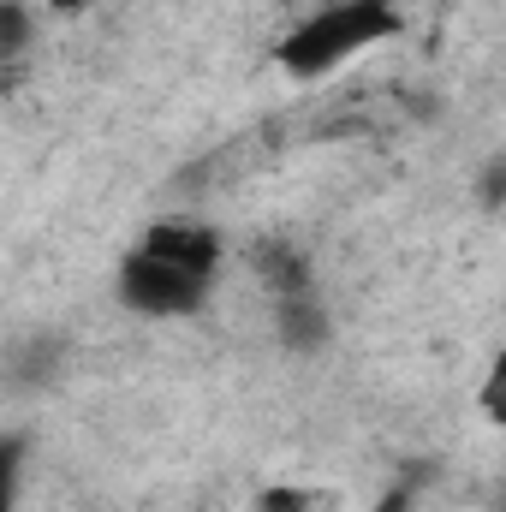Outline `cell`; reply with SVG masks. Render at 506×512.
I'll return each mask as SVG.
<instances>
[{
	"mask_svg": "<svg viewBox=\"0 0 506 512\" xmlns=\"http://www.w3.org/2000/svg\"><path fill=\"white\" fill-rule=\"evenodd\" d=\"M399 30H405V18H399L393 0H328V6H316L298 30L280 36L274 66H280L286 78H298V84H316V78L340 72L346 60L370 54L376 42H393Z\"/></svg>",
	"mask_w": 506,
	"mask_h": 512,
	"instance_id": "obj_1",
	"label": "cell"
},
{
	"mask_svg": "<svg viewBox=\"0 0 506 512\" xmlns=\"http://www.w3.org/2000/svg\"><path fill=\"white\" fill-rule=\"evenodd\" d=\"M209 286L215 280H197V274H185V268H173L149 251H131L120 262V298L137 316H197Z\"/></svg>",
	"mask_w": 506,
	"mask_h": 512,
	"instance_id": "obj_2",
	"label": "cell"
},
{
	"mask_svg": "<svg viewBox=\"0 0 506 512\" xmlns=\"http://www.w3.org/2000/svg\"><path fill=\"white\" fill-rule=\"evenodd\" d=\"M137 251L161 256V262H173V268H185V274H197V280H215V274H221V256H227V239H221L209 221L167 215V221H155V227L137 239Z\"/></svg>",
	"mask_w": 506,
	"mask_h": 512,
	"instance_id": "obj_3",
	"label": "cell"
},
{
	"mask_svg": "<svg viewBox=\"0 0 506 512\" xmlns=\"http://www.w3.org/2000/svg\"><path fill=\"white\" fill-rule=\"evenodd\" d=\"M274 310H280V340H286L292 352H316V346L328 340V316H322V304H316L310 292L280 298Z\"/></svg>",
	"mask_w": 506,
	"mask_h": 512,
	"instance_id": "obj_4",
	"label": "cell"
},
{
	"mask_svg": "<svg viewBox=\"0 0 506 512\" xmlns=\"http://www.w3.org/2000/svg\"><path fill=\"white\" fill-rule=\"evenodd\" d=\"M256 512H340L334 489H268Z\"/></svg>",
	"mask_w": 506,
	"mask_h": 512,
	"instance_id": "obj_5",
	"label": "cell"
},
{
	"mask_svg": "<svg viewBox=\"0 0 506 512\" xmlns=\"http://www.w3.org/2000/svg\"><path fill=\"white\" fill-rule=\"evenodd\" d=\"M477 405H483V417H489L495 429H506V346L495 352L489 376H483V387H477Z\"/></svg>",
	"mask_w": 506,
	"mask_h": 512,
	"instance_id": "obj_6",
	"label": "cell"
},
{
	"mask_svg": "<svg viewBox=\"0 0 506 512\" xmlns=\"http://www.w3.org/2000/svg\"><path fill=\"white\" fill-rule=\"evenodd\" d=\"M24 42H30V18H24L18 0H6V12H0V60L12 66V60L24 54Z\"/></svg>",
	"mask_w": 506,
	"mask_h": 512,
	"instance_id": "obj_7",
	"label": "cell"
},
{
	"mask_svg": "<svg viewBox=\"0 0 506 512\" xmlns=\"http://www.w3.org/2000/svg\"><path fill=\"white\" fill-rule=\"evenodd\" d=\"M477 197H483V209H506V155H495V161L483 167Z\"/></svg>",
	"mask_w": 506,
	"mask_h": 512,
	"instance_id": "obj_8",
	"label": "cell"
},
{
	"mask_svg": "<svg viewBox=\"0 0 506 512\" xmlns=\"http://www.w3.org/2000/svg\"><path fill=\"white\" fill-rule=\"evenodd\" d=\"M48 12H84V6H96V0H42Z\"/></svg>",
	"mask_w": 506,
	"mask_h": 512,
	"instance_id": "obj_9",
	"label": "cell"
},
{
	"mask_svg": "<svg viewBox=\"0 0 506 512\" xmlns=\"http://www.w3.org/2000/svg\"><path fill=\"white\" fill-rule=\"evenodd\" d=\"M310 6H328V0H310Z\"/></svg>",
	"mask_w": 506,
	"mask_h": 512,
	"instance_id": "obj_10",
	"label": "cell"
}]
</instances>
